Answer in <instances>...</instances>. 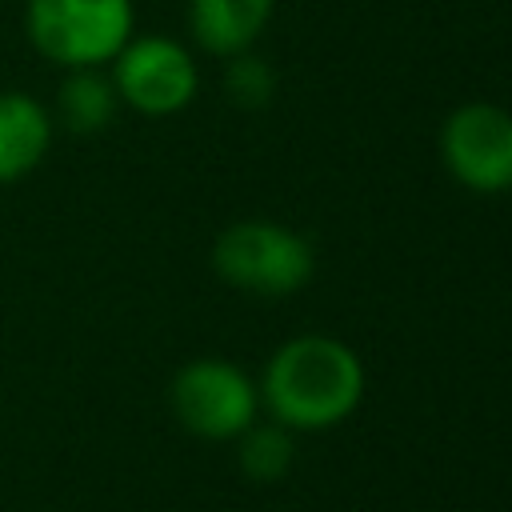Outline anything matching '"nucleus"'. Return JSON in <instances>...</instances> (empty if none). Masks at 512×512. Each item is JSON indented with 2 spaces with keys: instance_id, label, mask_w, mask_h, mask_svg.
<instances>
[{
  "instance_id": "obj_3",
  "label": "nucleus",
  "mask_w": 512,
  "mask_h": 512,
  "mask_svg": "<svg viewBox=\"0 0 512 512\" xmlns=\"http://www.w3.org/2000/svg\"><path fill=\"white\" fill-rule=\"evenodd\" d=\"M212 264L228 284L244 292L288 296L308 284L316 256L312 244L292 228H280L272 220H240L216 236Z\"/></svg>"
},
{
  "instance_id": "obj_10",
  "label": "nucleus",
  "mask_w": 512,
  "mask_h": 512,
  "mask_svg": "<svg viewBox=\"0 0 512 512\" xmlns=\"http://www.w3.org/2000/svg\"><path fill=\"white\" fill-rule=\"evenodd\" d=\"M240 464L252 480H280L292 468V436L284 424H248L240 432Z\"/></svg>"
},
{
  "instance_id": "obj_7",
  "label": "nucleus",
  "mask_w": 512,
  "mask_h": 512,
  "mask_svg": "<svg viewBox=\"0 0 512 512\" xmlns=\"http://www.w3.org/2000/svg\"><path fill=\"white\" fill-rule=\"evenodd\" d=\"M52 144L48 108L28 92H0V184L28 176Z\"/></svg>"
},
{
  "instance_id": "obj_9",
  "label": "nucleus",
  "mask_w": 512,
  "mask_h": 512,
  "mask_svg": "<svg viewBox=\"0 0 512 512\" xmlns=\"http://www.w3.org/2000/svg\"><path fill=\"white\" fill-rule=\"evenodd\" d=\"M116 88H112V76H104L100 68H72L68 80L60 84V120L72 128V132H100L108 128V120L116 116Z\"/></svg>"
},
{
  "instance_id": "obj_1",
  "label": "nucleus",
  "mask_w": 512,
  "mask_h": 512,
  "mask_svg": "<svg viewBox=\"0 0 512 512\" xmlns=\"http://www.w3.org/2000/svg\"><path fill=\"white\" fill-rule=\"evenodd\" d=\"M364 396L360 356L332 336H296L264 368V400L284 428L340 424Z\"/></svg>"
},
{
  "instance_id": "obj_4",
  "label": "nucleus",
  "mask_w": 512,
  "mask_h": 512,
  "mask_svg": "<svg viewBox=\"0 0 512 512\" xmlns=\"http://www.w3.org/2000/svg\"><path fill=\"white\" fill-rule=\"evenodd\" d=\"M112 88L144 116H172L196 96V64L168 36H132L112 56Z\"/></svg>"
},
{
  "instance_id": "obj_6",
  "label": "nucleus",
  "mask_w": 512,
  "mask_h": 512,
  "mask_svg": "<svg viewBox=\"0 0 512 512\" xmlns=\"http://www.w3.org/2000/svg\"><path fill=\"white\" fill-rule=\"evenodd\" d=\"M440 156L448 172L472 192L512 188V112L496 104H464L440 128Z\"/></svg>"
},
{
  "instance_id": "obj_2",
  "label": "nucleus",
  "mask_w": 512,
  "mask_h": 512,
  "mask_svg": "<svg viewBox=\"0 0 512 512\" xmlns=\"http://www.w3.org/2000/svg\"><path fill=\"white\" fill-rule=\"evenodd\" d=\"M32 48L60 68H100L132 40V0H28Z\"/></svg>"
},
{
  "instance_id": "obj_11",
  "label": "nucleus",
  "mask_w": 512,
  "mask_h": 512,
  "mask_svg": "<svg viewBox=\"0 0 512 512\" xmlns=\"http://www.w3.org/2000/svg\"><path fill=\"white\" fill-rule=\"evenodd\" d=\"M224 88L240 108H264L276 92V76L260 56L240 52V56H232V64L224 72Z\"/></svg>"
},
{
  "instance_id": "obj_8",
  "label": "nucleus",
  "mask_w": 512,
  "mask_h": 512,
  "mask_svg": "<svg viewBox=\"0 0 512 512\" xmlns=\"http://www.w3.org/2000/svg\"><path fill=\"white\" fill-rule=\"evenodd\" d=\"M272 0H188V24L212 56H240L264 32Z\"/></svg>"
},
{
  "instance_id": "obj_5",
  "label": "nucleus",
  "mask_w": 512,
  "mask_h": 512,
  "mask_svg": "<svg viewBox=\"0 0 512 512\" xmlns=\"http://www.w3.org/2000/svg\"><path fill=\"white\" fill-rule=\"evenodd\" d=\"M176 420L204 440H232L256 420V388L228 360H192L172 380Z\"/></svg>"
}]
</instances>
